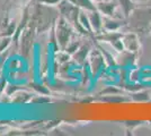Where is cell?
<instances>
[{
    "label": "cell",
    "instance_id": "603a6c76",
    "mask_svg": "<svg viewBox=\"0 0 151 136\" xmlns=\"http://www.w3.org/2000/svg\"><path fill=\"white\" fill-rule=\"evenodd\" d=\"M141 69L140 68H133V69H131L130 71V73H129V82H132V83H134V82H140V77H142V75H141Z\"/></svg>",
    "mask_w": 151,
    "mask_h": 136
},
{
    "label": "cell",
    "instance_id": "44dd1931",
    "mask_svg": "<svg viewBox=\"0 0 151 136\" xmlns=\"http://www.w3.org/2000/svg\"><path fill=\"white\" fill-rule=\"evenodd\" d=\"M145 124V121H143V120H124L123 121V125L125 126L126 132H133L135 128L143 126Z\"/></svg>",
    "mask_w": 151,
    "mask_h": 136
},
{
    "label": "cell",
    "instance_id": "ffe728a7",
    "mask_svg": "<svg viewBox=\"0 0 151 136\" xmlns=\"http://www.w3.org/2000/svg\"><path fill=\"white\" fill-rule=\"evenodd\" d=\"M79 22H80L82 27L87 32L93 33V28H91V25H90V20H89L88 14H86V10L85 12H80V14H79Z\"/></svg>",
    "mask_w": 151,
    "mask_h": 136
},
{
    "label": "cell",
    "instance_id": "5b68a950",
    "mask_svg": "<svg viewBox=\"0 0 151 136\" xmlns=\"http://www.w3.org/2000/svg\"><path fill=\"white\" fill-rule=\"evenodd\" d=\"M34 31H36V26H35V23L32 20L20 36V53L24 57H27L29 55L32 44H33V39H34Z\"/></svg>",
    "mask_w": 151,
    "mask_h": 136
},
{
    "label": "cell",
    "instance_id": "1f68e13d",
    "mask_svg": "<svg viewBox=\"0 0 151 136\" xmlns=\"http://www.w3.org/2000/svg\"><path fill=\"white\" fill-rule=\"evenodd\" d=\"M93 1H94V2H96V4H97V2H101V1H104V0H93Z\"/></svg>",
    "mask_w": 151,
    "mask_h": 136
},
{
    "label": "cell",
    "instance_id": "7402d4cb",
    "mask_svg": "<svg viewBox=\"0 0 151 136\" xmlns=\"http://www.w3.org/2000/svg\"><path fill=\"white\" fill-rule=\"evenodd\" d=\"M29 100H32L31 94L26 93V92H22L18 94H15V99L13 100V102H15V103H25Z\"/></svg>",
    "mask_w": 151,
    "mask_h": 136
},
{
    "label": "cell",
    "instance_id": "83f0119b",
    "mask_svg": "<svg viewBox=\"0 0 151 136\" xmlns=\"http://www.w3.org/2000/svg\"><path fill=\"white\" fill-rule=\"evenodd\" d=\"M33 87L35 89V90L37 91V92H41L42 94H49V90L45 87V86H42V85H33Z\"/></svg>",
    "mask_w": 151,
    "mask_h": 136
},
{
    "label": "cell",
    "instance_id": "d6986e66",
    "mask_svg": "<svg viewBox=\"0 0 151 136\" xmlns=\"http://www.w3.org/2000/svg\"><path fill=\"white\" fill-rule=\"evenodd\" d=\"M98 49L101 51L103 53V56H104V58H105V61H106V65L107 67H116L117 66V63H116V58L114 57L112 53H109V52L105 50L103 47L101 45H98Z\"/></svg>",
    "mask_w": 151,
    "mask_h": 136
},
{
    "label": "cell",
    "instance_id": "8992f818",
    "mask_svg": "<svg viewBox=\"0 0 151 136\" xmlns=\"http://www.w3.org/2000/svg\"><path fill=\"white\" fill-rule=\"evenodd\" d=\"M106 66L105 58L99 49H95V50L90 51L89 53V71L93 74V76L98 75Z\"/></svg>",
    "mask_w": 151,
    "mask_h": 136
},
{
    "label": "cell",
    "instance_id": "277c9868",
    "mask_svg": "<svg viewBox=\"0 0 151 136\" xmlns=\"http://www.w3.org/2000/svg\"><path fill=\"white\" fill-rule=\"evenodd\" d=\"M123 33L124 32H121V31H106L105 33L97 34L95 38L98 41L109 43L117 52H122L125 50L123 41H122Z\"/></svg>",
    "mask_w": 151,
    "mask_h": 136
},
{
    "label": "cell",
    "instance_id": "2e32d148",
    "mask_svg": "<svg viewBox=\"0 0 151 136\" xmlns=\"http://www.w3.org/2000/svg\"><path fill=\"white\" fill-rule=\"evenodd\" d=\"M73 4L86 12H93L97 9V6L93 0H73Z\"/></svg>",
    "mask_w": 151,
    "mask_h": 136
},
{
    "label": "cell",
    "instance_id": "f1b7e54d",
    "mask_svg": "<svg viewBox=\"0 0 151 136\" xmlns=\"http://www.w3.org/2000/svg\"><path fill=\"white\" fill-rule=\"evenodd\" d=\"M38 1H41L42 4H45V5H57L61 0H38Z\"/></svg>",
    "mask_w": 151,
    "mask_h": 136
},
{
    "label": "cell",
    "instance_id": "9c48e42d",
    "mask_svg": "<svg viewBox=\"0 0 151 136\" xmlns=\"http://www.w3.org/2000/svg\"><path fill=\"white\" fill-rule=\"evenodd\" d=\"M138 55H139L138 52L129 51V50H124V51L122 52H119V56L116 57L117 66H120L122 68L134 66L137 64Z\"/></svg>",
    "mask_w": 151,
    "mask_h": 136
},
{
    "label": "cell",
    "instance_id": "30bf717a",
    "mask_svg": "<svg viewBox=\"0 0 151 136\" xmlns=\"http://www.w3.org/2000/svg\"><path fill=\"white\" fill-rule=\"evenodd\" d=\"M126 26V18L105 17L103 23V30L105 31H121Z\"/></svg>",
    "mask_w": 151,
    "mask_h": 136
},
{
    "label": "cell",
    "instance_id": "d4e9b609",
    "mask_svg": "<svg viewBox=\"0 0 151 136\" xmlns=\"http://www.w3.org/2000/svg\"><path fill=\"white\" fill-rule=\"evenodd\" d=\"M4 32L5 33H1V34H0L1 36H10L12 34H14V32H16V24H15L14 22H12V23L9 24V26H7V28Z\"/></svg>",
    "mask_w": 151,
    "mask_h": 136
},
{
    "label": "cell",
    "instance_id": "9a60e30c",
    "mask_svg": "<svg viewBox=\"0 0 151 136\" xmlns=\"http://www.w3.org/2000/svg\"><path fill=\"white\" fill-rule=\"evenodd\" d=\"M117 2H119V6L122 10V14L125 18L130 16V14L133 12V9L137 7V2H134L133 0H117Z\"/></svg>",
    "mask_w": 151,
    "mask_h": 136
},
{
    "label": "cell",
    "instance_id": "3957f363",
    "mask_svg": "<svg viewBox=\"0 0 151 136\" xmlns=\"http://www.w3.org/2000/svg\"><path fill=\"white\" fill-rule=\"evenodd\" d=\"M71 35H72V28L68 24V20H65L63 16L58 17L55 36H57L58 44L60 45V48L62 50H64L67 48V45L69 44Z\"/></svg>",
    "mask_w": 151,
    "mask_h": 136
},
{
    "label": "cell",
    "instance_id": "6da1fadb",
    "mask_svg": "<svg viewBox=\"0 0 151 136\" xmlns=\"http://www.w3.org/2000/svg\"><path fill=\"white\" fill-rule=\"evenodd\" d=\"M126 28L145 36L151 33V6L135 7L126 18Z\"/></svg>",
    "mask_w": 151,
    "mask_h": 136
},
{
    "label": "cell",
    "instance_id": "e0dca14e",
    "mask_svg": "<svg viewBox=\"0 0 151 136\" xmlns=\"http://www.w3.org/2000/svg\"><path fill=\"white\" fill-rule=\"evenodd\" d=\"M28 18H29V14H28V7H26L25 10H24V15L22 17V20L19 23L18 27L16 28V33H15V36H14V41L17 42V40L19 39V35H20V32L23 31V28L26 26V23L28 22Z\"/></svg>",
    "mask_w": 151,
    "mask_h": 136
},
{
    "label": "cell",
    "instance_id": "cb8c5ba5",
    "mask_svg": "<svg viewBox=\"0 0 151 136\" xmlns=\"http://www.w3.org/2000/svg\"><path fill=\"white\" fill-rule=\"evenodd\" d=\"M79 48H80V43L78 41H72V42H69V44L67 45V48L64 49V51L68 52L70 56H72Z\"/></svg>",
    "mask_w": 151,
    "mask_h": 136
},
{
    "label": "cell",
    "instance_id": "ac0fdd59",
    "mask_svg": "<svg viewBox=\"0 0 151 136\" xmlns=\"http://www.w3.org/2000/svg\"><path fill=\"white\" fill-rule=\"evenodd\" d=\"M111 94H124V90L116 85H107L105 89L98 93V95H111Z\"/></svg>",
    "mask_w": 151,
    "mask_h": 136
},
{
    "label": "cell",
    "instance_id": "484cf974",
    "mask_svg": "<svg viewBox=\"0 0 151 136\" xmlns=\"http://www.w3.org/2000/svg\"><path fill=\"white\" fill-rule=\"evenodd\" d=\"M31 102H32V103H35V104L46 103V102H50V97H34V99H32Z\"/></svg>",
    "mask_w": 151,
    "mask_h": 136
},
{
    "label": "cell",
    "instance_id": "ba28073f",
    "mask_svg": "<svg viewBox=\"0 0 151 136\" xmlns=\"http://www.w3.org/2000/svg\"><path fill=\"white\" fill-rule=\"evenodd\" d=\"M122 41H123L125 50L138 52L139 53L140 49H141V43H140V35H139L138 33L132 32V31L124 32L123 33Z\"/></svg>",
    "mask_w": 151,
    "mask_h": 136
},
{
    "label": "cell",
    "instance_id": "5bb4252c",
    "mask_svg": "<svg viewBox=\"0 0 151 136\" xmlns=\"http://www.w3.org/2000/svg\"><path fill=\"white\" fill-rule=\"evenodd\" d=\"M130 99H131V101H133V102H141V103L149 102L151 100L150 93L145 90V89L130 93Z\"/></svg>",
    "mask_w": 151,
    "mask_h": 136
},
{
    "label": "cell",
    "instance_id": "4dcf8cb0",
    "mask_svg": "<svg viewBox=\"0 0 151 136\" xmlns=\"http://www.w3.org/2000/svg\"><path fill=\"white\" fill-rule=\"evenodd\" d=\"M134 2H137V4H145L147 1H149V0H133Z\"/></svg>",
    "mask_w": 151,
    "mask_h": 136
},
{
    "label": "cell",
    "instance_id": "52a82bcc",
    "mask_svg": "<svg viewBox=\"0 0 151 136\" xmlns=\"http://www.w3.org/2000/svg\"><path fill=\"white\" fill-rule=\"evenodd\" d=\"M97 10L104 17H116V18H125L123 16H119L116 13V9L119 6L117 0H104L101 2H97Z\"/></svg>",
    "mask_w": 151,
    "mask_h": 136
},
{
    "label": "cell",
    "instance_id": "4316f807",
    "mask_svg": "<svg viewBox=\"0 0 151 136\" xmlns=\"http://www.w3.org/2000/svg\"><path fill=\"white\" fill-rule=\"evenodd\" d=\"M9 43H10V38H9V36H7V38L1 40V41H0V52L4 51L7 47L9 45Z\"/></svg>",
    "mask_w": 151,
    "mask_h": 136
},
{
    "label": "cell",
    "instance_id": "7a4b0ae2",
    "mask_svg": "<svg viewBox=\"0 0 151 136\" xmlns=\"http://www.w3.org/2000/svg\"><path fill=\"white\" fill-rule=\"evenodd\" d=\"M58 17L55 15H53L52 10H49L47 8L38 5L35 15L33 17V22L35 23L36 26V32H43L45 30H47L51 26L52 23L57 22Z\"/></svg>",
    "mask_w": 151,
    "mask_h": 136
},
{
    "label": "cell",
    "instance_id": "836d02e7",
    "mask_svg": "<svg viewBox=\"0 0 151 136\" xmlns=\"http://www.w3.org/2000/svg\"><path fill=\"white\" fill-rule=\"evenodd\" d=\"M150 36H151V33H150Z\"/></svg>",
    "mask_w": 151,
    "mask_h": 136
},
{
    "label": "cell",
    "instance_id": "4fadbf2b",
    "mask_svg": "<svg viewBox=\"0 0 151 136\" xmlns=\"http://www.w3.org/2000/svg\"><path fill=\"white\" fill-rule=\"evenodd\" d=\"M98 101L101 102H105V103H123L126 101H130L131 99L130 97H127L124 94H111V95H98L97 97Z\"/></svg>",
    "mask_w": 151,
    "mask_h": 136
},
{
    "label": "cell",
    "instance_id": "d6a6232c",
    "mask_svg": "<svg viewBox=\"0 0 151 136\" xmlns=\"http://www.w3.org/2000/svg\"><path fill=\"white\" fill-rule=\"evenodd\" d=\"M148 123H149V126H150V127H151V120H149Z\"/></svg>",
    "mask_w": 151,
    "mask_h": 136
},
{
    "label": "cell",
    "instance_id": "f546056e",
    "mask_svg": "<svg viewBox=\"0 0 151 136\" xmlns=\"http://www.w3.org/2000/svg\"><path fill=\"white\" fill-rule=\"evenodd\" d=\"M5 85H6V82H5V81H2V82L0 83V93H1L2 90H5Z\"/></svg>",
    "mask_w": 151,
    "mask_h": 136
},
{
    "label": "cell",
    "instance_id": "8fae6325",
    "mask_svg": "<svg viewBox=\"0 0 151 136\" xmlns=\"http://www.w3.org/2000/svg\"><path fill=\"white\" fill-rule=\"evenodd\" d=\"M88 13V17L90 20V25L93 28V32H95L96 34H99L103 30V15H101L97 9L93 10V12H87Z\"/></svg>",
    "mask_w": 151,
    "mask_h": 136
},
{
    "label": "cell",
    "instance_id": "7c38bea8",
    "mask_svg": "<svg viewBox=\"0 0 151 136\" xmlns=\"http://www.w3.org/2000/svg\"><path fill=\"white\" fill-rule=\"evenodd\" d=\"M90 51H91V48H90V45L87 43V44L81 45V47L72 55V57H73V59H75V61L77 64L83 65V64L86 63V59L88 58V55L90 53Z\"/></svg>",
    "mask_w": 151,
    "mask_h": 136
}]
</instances>
